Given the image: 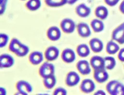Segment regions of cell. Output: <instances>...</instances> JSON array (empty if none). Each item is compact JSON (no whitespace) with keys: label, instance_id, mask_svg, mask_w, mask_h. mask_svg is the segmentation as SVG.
<instances>
[{"label":"cell","instance_id":"obj_1","mask_svg":"<svg viewBox=\"0 0 124 95\" xmlns=\"http://www.w3.org/2000/svg\"><path fill=\"white\" fill-rule=\"evenodd\" d=\"M54 65L48 62H45L40 68L39 73L40 75L43 78L48 77L54 73Z\"/></svg>","mask_w":124,"mask_h":95},{"label":"cell","instance_id":"obj_2","mask_svg":"<svg viewBox=\"0 0 124 95\" xmlns=\"http://www.w3.org/2000/svg\"><path fill=\"white\" fill-rule=\"evenodd\" d=\"M112 39L120 43H124V23L116 28L112 32Z\"/></svg>","mask_w":124,"mask_h":95},{"label":"cell","instance_id":"obj_3","mask_svg":"<svg viewBox=\"0 0 124 95\" xmlns=\"http://www.w3.org/2000/svg\"><path fill=\"white\" fill-rule=\"evenodd\" d=\"M16 87L18 92L21 95H28L32 91V88L31 84L23 80L18 81L16 84Z\"/></svg>","mask_w":124,"mask_h":95},{"label":"cell","instance_id":"obj_4","mask_svg":"<svg viewBox=\"0 0 124 95\" xmlns=\"http://www.w3.org/2000/svg\"><path fill=\"white\" fill-rule=\"evenodd\" d=\"M75 24L71 19L65 18L62 20L61 23V27L63 32L66 33L73 32L75 29Z\"/></svg>","mask_w":124,"mask_h":95},{"label":"cell","instance_id":"obj_5","mask_svg":"<svg viewBox=\"0 0 124 95\" xmlns=\"http://www.w3.org/2000/svg\"><path fill=\"white\" fill-rule=\"evenodd\" d=\"M95 85L94 82L91 79H86L83 80L80 85L81 90L85 93H91L94 91Z\"/></svg>","mask_w":124,"mask_h":95},{"label":"cell","instance_id":"obj_6","mask_svg":"<svg viewBox=\"0 0 124 95\" xmlns=\"http://www.w3.org/2000/svg\"><path fill=\"white\" fill-rule=\"evenodd\" d=\"M80 81V77L78 74L75 71L69 72L66 76L65 82L69 86L76 85Z\"/></svg>","mask_w":124,"mask_h":95},{"label":"cell","instance_id":"obj_7","mask_svg":"<svg viewBox=\"0 0 124 95\" xmlns=\"http://www.w3.org/2000/svg\"><path fill=\"white\" fill-rule=\"evenodd\" d=\"M59 50L55 46H51L47 48L45 53V57L48 61L55 60L59 55Z\"/></svg>","mask_w":124,"mask_h":95},{"label":"cell","instance_id":"obj_8","mask_svg":"<svg viewBox=\"0 0 124 95\" xmlns=\"http://www.w3.org/2000/svg\"><path fill=\"white\" fill-rule=\"evenodd\" d=\"M90 63L94 70L105 68L104 59L101 56L97 55L93 56L90 60Z\"/></svg>","mask_w":124,"mask_h":95},{"label":"cell","instance_id":"obj_9","mask_svg":"<svg viewBox=\"0 0 124 95\" xmlns=\"http://www.w3.org/2000/svg\"><path fill=\"white\" fill-rule=\"evenodd\" d=\"M77 68L82 75L89 74L91 71L89 62L85 60H79L77 64Z\"/></svg>","mask_w":124,"mask_h":95},{"label":"cell","instance_id":"obj_10","mask_svg":"<svg viewBox=\"0 0 124 95\" xmlns=\"http://www.w3.org/2000/svg\"><path fill=\"white\" fill-rule=\"evenodd\" d=\"M93 76L94 79L99 83H103L108 78V74L105 68L94 70Z\"/></svg>","mask_w":124,"mask_h":95},{"label":"cell","instance_id":"obj_11","mask_svg":"<svg viewBox=\"0 0 124 95\" xmlns=\"http://www.w3.org/2000/svg\"><path fill=\"white\" fill-rule=\"evenodd\" d=\"M14 59L8 54H3L0 57V66L1 68H9L13 65Z\"/></svg>","mask_w":124,"mask_h":95},{"label":"cell","instance_id":"obj_12","mask_svg":"<svg viewBox=\"0 0 124 95\" xmlns=\"http://www.w3.org/2000/svg\"><path fill=\"white\" fill-rule=\"evenodd\" d=\"M62 58L66 63H72L76 59V54L73 50L71 49H64L62 54Z\"/></svg>","mask_w":124,"mask_h":95},{"label":"cell","instance_id":"obj_13","mask_svg":"<svg viewBox=\"0 0 124 95\" xmlns=\"http://www.w3.org/2000/svg\"><path fill=\"white\" fill-rule=\"evenodd\" d=\"M47 36L52 41L58 40L61 36V32L59 28L55 26L50 27L47 31Z\"/></svg>","mask_w":124,"mask_h":95},{"label":"cell","instance_id":"obj_14","mask_svg":"<svg viewBox=\"0 0 124 95\" xmlns=\"http://www.w3.org/2000/svg\"><path fill=\"white\" fill-rule=\"evenodd\" d=\"M77 29L78 34L82 37L87 38L91 35V31L90 28L85 23L81 22L79 23Z\"/></svg>","mask_w":124,"mask_h":95},{"label":"cell","instance_id":"obj_15","mask_svg":"<svg viewBox=\"0 0 124 95\" xmlns=\"http://www.w3.org/2000/svg\"><path fill=\"white\" fill-rule=\"evenodd\" d=\"M77 14L81 17H86L91 13V9L84 3L78 5L76 8Z\"/></svg>","mask_w":124,"mask_h":95},{"label":"cell","instance_id":"obj_16","mask_svg":"<svg viewBox=\"0 0 124 95\" xmlns=\"http://www.w3.org/2000/svg\"><path fill=\"white\" fill-rule=\"evenodd\" d=\"M92 51L94 53H99L103 49V44L101 40L97 38H93L89 42Z\"/></svg>","mask_w":124,"mask_h":95},{"label":"cell","instance_id":"obj_17","mask_svg":"<svg viewBox=\"0 0 124 95\" xmlns=\"http://www.w3.org/2000/svg\"><path fill=\"white\" fill-rule=\"evenodd\" d=\"M43 60V55L41 52L35 51L31 53L29 56L30 62L33 65L40 64Z\"/></svg>","mask_w":124,"mask_h":95},{"label":"cell","instance_id":"obj_18","mask_svg":"<svg viewBox=\"0 0 124 95\" xmlns=\"http://www.w3.org/2000/svg\"><path fill=\"white\" fill-rule=\"evenodd\" d=\"M77 52L79 56L85 57L89 55L90 51L87 44H81L78 46L77 48Z\"/></svg>","mask_w":124,"mask_h":95},{"label":"cell","instance_id":"obj_19","mask_svg":"<svg viewBox=\"0 0 124 95\" xmlns=\"http://www.w3.org/2000/svg\"><path fill=\"white\" fill-rule=\"evenodd\" d=\"M108 13L107 8L104 6H99L97 7L95 11V15L101 19L106 18L108 15Z\"/></svg>","mask_w":124,"mask_h":95},{"label":"cell","instance_id":"obj_20","mask_svg":"<svg viewBox=\"0 0 124 95\" xmlns=\"http://www.w3.org/2000/svg\"><path fill=\"white\" fill-rule=\"evenodd\" d=\"M91 27L95 32H100L103 30L104 28V25L103 23L98 19H93L91 23Z\"/></svg>","mask_w":124,"mask_h":95},{"label":"cell","instance_id":"obj_21","mask_svg":"<svg viewBox=\"0 0 124 95\" xmlns=\"http://www.w3.org/2000/svg\"><path fill=\"white\" fill-rule=\"evenodd\" d=\"M44 84L45 87L47 89H51L55 85L56 83V79L54 75H52L48 77L44 78Z\"/></svg>","mask_w":124,"mask_h":95},{"label":"cell","instance_id":"obj_22","mask_svg":"<svg viewBox=\"0 0 124 95\" xmlns=\"http://www.w3.org/2000/svg\"><path fill=\"white\" fill-rule=\"evenodd\" d=\"M40 0H29L26 4V7L30 11H36L41 6Z\"/></svg>","mask_w":124,"mask_h":95},{"label":"cell","instance_id":"obj_23","mask_svg":"<svg viewBox=\"0 0 124 95\" xmlns=\"http://www.w3.org/2000/svg\"><path fill=\"white\" fill-rule=\"evenodd\" d=\"M22 44L16 38H13L10 42L9 45V50L11 52L15 54L20 49Z\"/></svg>","mask_w":124,"mask_h":95},{"label":"cell","instance_id":"obj_24","mask_svg":"<svg viewBox=\"0 0 124 95\" xmlns=\"http://www.w3.org/2000/svg\"><path fill=\"white\" fill-rule=\"evenodd\" d=\"M119 50V46L112 41H109L107 45L106 51L109 54H115Z\"/></svg>","mask_w":124,"mask_h":95},{"label":"cell","instance_id":"obj_25","mask_svg":"<svg viewBox=\"0 0 124 95\" xmlns=\"http://www.w3.org/2000/svg\"><path fill=\"white\" fill-rule=\"evenodd\" d=\"M47 5L52 7H57L64 5L68 2V0H45Z\"/></svg>","mask_w":124,"mask_h":95},{"label":"cell","instance_id":"obj_26","mask_svg":"<svg viewBox=\"0 0 124 95\" xmlns=\"http://www.w3.org/2000/svg\"><path fill=\"white\" fill-rule=\"evenodd\" d=\"M105 68L108 69H113L116 65L115 59L111 56H107L104 58Z\"/></svg>","mask_w":124,"mask_h":95},{"label":"cell","instance_id":"obj_27","mask_svg":"<svg viewBox=\"0 0 124 95\" xmlns=\"http://www.w3.org/2000/svg\"><path fill=\"white\" fill-rule=\"evenodd\" d=\"M120 82L117 81L113 80L109 81L106 85V89L107 91L111 95H114L116 87Z\"/></svg>","mask_w":124,"mask_h":95},{"label":"cell","instance_id":"obj_28","mask_svg":"<svg viewBox=\"0 0 124 95\" xmlns=\"http://www.w3.org/2000/svg\"><path fill=\"white\" fill-rule=\"evenodd\" d=\"M29 52V47L26 45L23 44L21 45L20 49L15 53L19 57H23L27 54Z\"/></svg>","mask_w":124,"mask_h":95},{"label":"cell","instance_id":"obj_29","mask_svg":"<svg viewBox=\"0 0 124 95\" xmlns=\"http://www.w3.org/2000/svg\"><path fill=\"white\" fill-rule=\"evenodd\" d=\"M9 40V37L7 35L1 33L0 35V48L4 47L7 43Z\"/></svg>","mask_w":124,"mask_h":95},{"label":"cell","instance_id":"obj_30","mask_svg":"<svg viewBox=\"0 0 124 95\" xmlns=\"http://www.w3.org/2000/svg\"><path fill=\"white\" fill-rule=\"evenodd\" d=\"M124 95V85L119 83L117 85L114 95Z\"/></svg>","mask_w":124,"mask_h":95},{"label":"cell","instance_id":"obj_31","mask_svg":"<svg viewBox=\"0 0 124 95\" xmlns=\"http://www.w3.org/2000/svg\"><path fill=\"white\" fill-rule=\"evenodd\" d=\"M53 94L55 95H65L67 94V91L63 88L58 87L55 90L53 93Z\"/></svg>","mask_w":124,"mask_h":95},{"label":"cell","instance_id":"obj_32","mask_svg":"<svg viewBox=\"0 0 124 95\" xmlns=\"http://www.w3.org/2000/svg\"><path fill=\"white\" fill-rule=\"evenodd\" d=\"M7 0H0V14H2L4 12L6 6L7 4Z\"/></svg>","mask_w":124,"mask_h":95},{"label":"cell","instance_id":"obj_33","mask_svg":"<svg viewBox=\"0 0 124 95\" xmlns=\"http://www.w3.org/2000/svg\"><path fill=\"white\" fill-rule=\"evenodd\" d=\"M120 0H105V2L109 6H113L115 5Z\"/></svg>","mask_w":124,"mask_h":95},{"label":"cell","instance_id":"obj_34","mask_svg":"<svg viewBox=\"0 0 124 95\" xmlns=\"http://www.w3.org/2000/svg\"><path fill=\"white\" fill-rule=\"evenodd\" d=\"M118 58L121 61L124 62V48L122 49L119 54H118Z\"/></svg>","mask_w":124,"mask_h":95},{"label":"cell","instance_id":"obj_35","mask_svg":"<svg viewBox=\"0 0 124 95\" xmlns=\"http://www.w3.org/2000/svg\"><path fill=\"white\" fill-rule=\"evenodd\" d=\"M120 10L121 12L124 14V0L121 3L120 5Z\"/></svg>","mask_w":124,"mask_h":95},{"label":"cell","instance_id":"obj_36","mask_svg":"<svg viewBox=\"0 0 124 95\" xmlns=\"http://www.w3.org/2000/svg\"><path fill=\"white\" fill-rule=\"evenodd\" d=\"M105 93L103 90H98L95 93H94V95H105Z\"/></svg>","mask_w":124,"mask_h":95},{"label":"cell","instance_id":"obj_37","mask_svg":"<svg viewBox=\"0 0 124 95\" xmlns=\"http://www.w3.org/2000/svg\"><path fill=\"white\" fill-rule=\"evenodd\" d=\"M0 95H5L6 94V91L5 89L3 88V87H1L0 88Z\"/></svg>","mask_w":124,"mask_h":95},{"label":"cell","instance_id":"obj_38","mask_svg":"<svg viewBox=\"0 0 124 95\" xmlns=\"http://www.w3.org/2000/svg\"></svg>","mask_w":124,"mask_h":95}]
</instances>
